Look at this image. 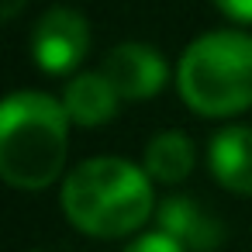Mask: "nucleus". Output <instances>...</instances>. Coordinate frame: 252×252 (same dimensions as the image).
<instances>
[{"label":"nucleus","instance_id":"nucleus-5","mask_svg":"<svg viewBox=\"0 0 252 252\" xmlns=\"http://www.w3.org/2000/svg\"><path fill=\"white\" fill-rule=\"evenodd\" d=\"M100 73L111 80L121 100H149L166 87V76H169L166 59L142 42H125L111 49Z\"/></svg>","mask_w":252,"mask_h":252},{"label":"nucleus","instance_id":"nucleus-6","mask_svg":"<svg viewBox=\"0 0 252 252\" xmlns=\"http://www.w3.org/2000/svg\"><path fill=\"white\" fill-rule=\"evenodd\" d=\"M156 224L162 235H169L183 252H214L224 242V224L193 197H166L156 207Z\"/></svg>","mask_w":252,"mask_h":252},{"label":"nucleus","instance_id":"nucleus-11","mask_svg":"<svg viewBox=\"0 0 252 252\" xmlns=\"http://www.w3.org/2000/svg\"><path fill=\"white\" fill-rule=\"evenodd\" d=\"M214 7L228 14L231 21H249L252 25V0H214Z\"/></svg>","mask_w":252,"mask_h":252},{"label":"nucleus","instance_id":"nucleus-2","mask_svg":"<svg viewBox=\"0 0 252 252\" xmlns=\"http://www.w3.org/2000/svg\"><path fill=\"white\" fill-rule=\"evenodd\" d=\"M69 114L35 90L11 94L0 111V176L18 190H45L66 166Z\"/></svg>","mask_w":252,"mask_h":252},{"label":"nucleus","instance_id":"nucleus-10","mask_svg":"<svg viewBox=\"0 0 252 252\" xmlns=\"http://www.w3.org/2000/svg\"><path fill=\"white\" fill-rule=\"evenodd\" d=\"M125 252H183L169 235H162V231H152V235H142V238H135Z\"/></svg>","mask_w":252,"mask_h":252},{"label":"nucleus","instance_id":"nucleus-3","mask_svg":"<svg viewBox=\"0 0 252 252\" xmlns=\"http://www.w3.org/2000/svg\"><path fill=\"white\" fill-rule=\"evenodd\" d=\"M187 107L204 118H228L252 107V38L245 32H207L190 42L176 66Z\"/></svg>","mask_w":252,"mask_h":252},{"label":"nucleus","instance_id":"nucleus-8","mask_svg":"<svg viewBox=\"0 0 252 252\" xmlns=\"http://www.w3.org/2000/svg\"><path fill=\"white\" fill-rule=\"evenodd\" d=\"M118 90L104 73H83L73 76L69 87L63 90V107L73 125L80 128H100L118 114Z\"/></svg>","mask_w":252,"mask_h":252},{"label":"nucleus","instance_id":"nucleus-1","mask_svg":"<svg viewBox=\"0 0 252 252\" xmlns=\"http://www.w3.org/2000/svg\"><path fill=\"white\" fill-rule=\"evenodd\" d=\"M63 211L83 235L121 238L156 214L152 176L128 159L97 156L80 162L63 183Z\"/></svg>","mask_w":252,"mask_h":252},{"label":"nucleus","instance_id":"nucleus-12","mask_svg":"<svg viewBox=\"0 0 252 252\" xmlns=\"http://www.w3.org/2000/svg\"><path fill=\"white\" fill-rule=\"evenodd\" d=\"M21 7H25V0H0V18H4V21H14V18L21 14Z\"/></svg>","mask_w":252,"mask_h":252},{"label":"nucleus","instance_id":"nucleus-13","mask_svg":"<svg viewBox=\"0 0 252 252\" xmlns=\"http://www.w3.org/2000/svg\"><path fill=\"white\" fill-rule=\"evenodd\" d=\"M38 252H42V249H38Z\"/></svg>","mask_w":252,"mask_h":252},{"label":"nucleus","instance_id":"nucleus-9","mask_svg":"<svg viewBox=\"0 0 252 252\" xmlns=\"http://www.w3.org/2000/svg\"><path fill=\"white\" fill-rule=\"evenodd\" d=\"M197 152L183 131H159L145 145V173L156 183H180L193 173Z\"/></svg>","mask_w":252,"mask_h":252},{"label":"nucleus","instance_id":"nucleus-4","mask_svg":"<svg viewBox=\"0 0 252 252\" xmlns=\"http://www.w3.org/2000/svg\"><path fill=\"white\" fill-rule=\"evenodd\" d=\"M90 49V28L87 18L73 7H52L38 18L32 32V56L42 73L63 76L73 73Z\"/></svg>","mask_w":252,"mask_h":252},{"label":"nucleus","instance_id":"nucleus-7","mask_svg":"<svg viewBox=\"0 0 252 252\" xmlns=\"http://www.w3.org/2000/svg\"><path fill=\"white\" fill-rule=\"evenodd\" d=\"M207 166H211V176L228 193L252 197V128H245V125L221 128L211 138Z\"/></svg>","mask_w":252,"mask_h":252}]
</instances>
